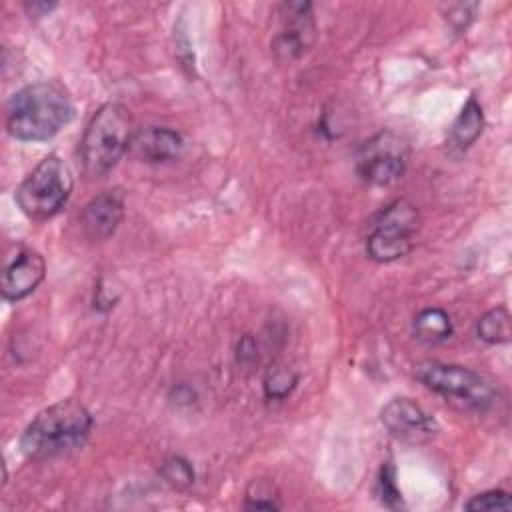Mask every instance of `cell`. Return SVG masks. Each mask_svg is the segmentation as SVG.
<instances>
[{
  "label": "cell",
  "mask_w": 512,
  "mask_h": 512,
  "mask_svg": "<svg viewBox=\"0 0 512 512\" xmlns=\"http://www.w3.org/2000/svg\"><path fill=\"white\" fill-rule=\"evenodd\" d=\"M74 114L68 90L56 80L34 82L14 92L6 104V130L22 142L56 136Z\"/></svg>",
  "instance_id": "1"
},
{
  "label": "cell",
  "mask_w": 512,
  "mask_h": 512,
  "mask_svg": "<svg viewBox=\"0 0 512 512\" xmlns=\"http://www.w3.org/2000/svg\"><path fill=\"white\" fill-rule=\"evenodd\" d=\"M94 426L92 414L78 400H60L40 410L26 426L20 448L26 458L46 460L80 448Z\"/></svg>",
  "instance_id": "2"
},
{
  "label": "cell",
  "mask_w": 512,
  "mask_h": 512,
  "mask_svg": "<svg viewBox=\"0 0 512 512\" xmlns=\"http://www.w3.org/2000/svg\"><path fill=\"white\" fill-rule=\"evenodd\" d=\"M130 138L128 108L118 102L100 106L90 118L80 144L84 172L92 178L108 174L128 150Z\"/></svg>",
  "instance_id": "3"
},
{
  "label": "cell",
  "mask_w": 512,
  "mask_h": 512,
  "mask_svg": "<svg viewBox=\"0 0 512 512\" xmlns=\"http://www.w3.org/2000/svg\"><path fill=\"white\" fill-rule=\"evenodd\" d=\"M414 376L428 390L458 408L484 412L496 402V388L492 382L466 366L428 360L414 366Z\"/></svg>",
  "instance_id": "4"
},
{
  "label": "cell",
  "mask_w": 512,
  "mask_h": 512,
  "mask_svg": "<svg viewBox=\"0 0 512 512\" xmlns=\"http://www.w3.org/2000/svg\"><path fill=\"white\" fill-rule=\"evenodd\" d=\"M72 186L74 180L68 164L60 156L50 154L24 178L14 198L18 208L30 220L44 222L64 208L72 194Z\"/></svg>",
  "instance_id": "5"
},
{
  "label": "cell",
  "mask_w": 512,
  "mask_h": 512,
  "mask_svg": "<svg viewBox=\"0 0 512 512\" xmlns=\"http://www.w3.org/2000/svg\"><path fill=\"white\" fill-rule=\"evenodd\" d=\"M420 228L418 208L398 198L376 216L372 232L366 240V252L376 262H394L414 248V238Z\"/></svg>",
  "instance_id": "6"
},
{
  "label": "cell",
  "mask_w": 512,
  "mask_h": 512,
  "mask_svg": "<svg viewBox=\"0 0 512 512\" xmlns=\"http://www.w3.org/2000/svg\"><path fill=\"white\" fill-rule=\"evenodd\" d=\"M408 144L390 130L368 138L356 152L358 176L374 186H390L402 178L408 164Z\"/></svg>",
  "instance_id": "7"
},
{
  "label": "cell",
  "mask_w": 512,
  "mask_h": 512,
  "mask_svg": "<svg viewBox=\"0 0 512 512\" xmlns=\"http://www.w3.org/2000/svg\"><path fill=\"white\" fill-rule=\"evenodd\" d=\"M388 434L404 444H426L438 434L436 418L410 398H392L380 410Z\"/></svg>",
  "instance_id": "8"
},
{
  "label": "cell",
  "mask_w": 512,
  "mask_h": 512,
  "mask_svg": "<svg viewBox=\"0 0 512 512\" xmlns=\"http://www.w3.org/2000/svg\"><path fill=\"white\" fill-rule=\"evenodd\" d=\"M316 38V24L310 2H286L280 6V30L272 40L278 60L300 58Z\"/></svg>",
  "instance_id": "9"
},
{
  "label": "cell",
  "mask_w": 512,
  "mask_h": 512,
  "mask_svg": "<svg viewBox=\"0 0 512 512\" xmlns=\"http://www.w3.org/2000/svg\"><path fill=\"white\" fill-rule=\"evenodd\" d=\"M46 262L34 250H18L2 272V298L6 302H18L32 294L44 280Z\"/></svg>",
  "instance_id": "10"
},
{
  "label": "cell",
  "mask_w": 512,
  "mask_h": 512,
  "mask_svg": "<svg viewBox=\"0 0 512 512\" xmlns=\"http://www.w3.org/2000/svg\"><path fill=\"white\" fill-rule=\"evenodd\" d=\"M124 218V192L120 188L104 190L82 210L80 224L90 240L110 238Z\"/></svg>",
  "instance_id": "11"
},
{
  "label": "cell",
  "mask_w": 512,
  "mask_h": 512,
  "mask_svg": "<svg viewBox=\"0 0 512 512\" xmlns=\"http://www.w3.org/2000/svg\"><path fill=\"white\" fill-rule=\"evenodd\" d=\"M184 148L182 136L166 126H148L132 134L128 152L146 164H160L180 156Z\"/></svg>",
  "instance_id": "12"
},
{
  "label": "cell",
  "mask_w": 512,
  "mask_h": 512,
  "mask_svg": "<svg viewBox=\"0 0 512 512\" xmlns=\"http://www.w3.org/2000/svg\"><path fill=\"white\" fill-rule=\"evenodd\" d=\"M482 128H484L482 106L474 96H470L452 124V142L458 148H468L478 140V136L482 134Z\"/></svg>",
  "instance_id": "13"
},
{
  "label": "cell",
  "mask_w": 512,
  "mask_h": 512,
  "mask_svg": "<svg viewBox=\"0 0 512 512\" xmlns=\"http://www.w3.org/2000/svg\"><path fill=\"white\" fill-rule=\"evenodd\" d=\"M452 320L442 308H426L414 318V334L420 342L438 344L452 336Z\"/></svg>",
  "instance_id": "14"
},
{
  "label": "cell",
  "mask_w": 512,
  "mask_h": 512,
  "mask_svg": "<svg viewBox=\"0 0 512 512\" xmlns=\"http://www.w3.org/2000/svg\"><path fill=\"white\" fill-rule=\"evenodd\" d=\"M476 334L480 340L488 344H504L512 336V326H510V312L504 306L492 308L486 314L480 316Z\"/></svg>",
  "instance_id": "15"
},
{
  "label": "cell",
  "mask_w": 512,
  "mask_h": 512,
  "mask_svg": "<svg viewBox=\"0 0 512 512\" xmlns=\"http://www.w3.org/2000/svg\"><path fill=\"white\" fill-rule=\"evenodd\" d=\"M298 384V374L286 364H272L264 374V394L270 400H284Z\"/></svg>",
  "instance_id": "16"
},
{
  "label": "cell",
  "mask_w": 512,
  "mask_h": 512,
  "mask_svg": "<svg viewBox=\"0 0 512 512\" xmlns=\"http://www.w3.org/2000/svg\"><path fill=\"white\" fill-rule=\"evenodd\" d=\"M160 474L170 486L180 488V490L194 484L192 464L186 458L178 456V454H172V456L164 458V462L160 464Z\"/></svg>",
  "instance_id": "17"
},
{
  "label": "cell",
  "mask_w": 512,
  "mask_h": 512,
  "mask_svg": "<svg viewBox=\"0 0 512 512\" xmlns=\"http://www.w3.org/2000/svg\"><path fill=\"white\" fill-rule=\"evenodd\" d=\"M378 496L388 508H402V494L396 484V472L390 464H384L378 474Z\"/></svg>",
  "instance_id": "18"
},
{
  "label": "cell",
  "mask_w": 512,
  "mask_h": 512,
  "mask_svg": "<svg viewBox=\"0 0 512 512\" xmlns=\"http://www.w3.org/2000/svg\"><path fill=\"white\" fill-rule=\"evenodd\" d=\"M466 510L472 512H480V510H510L512 508V500L510 494L504 490H488L482 494L472 496L466 504Z\"/></svg>",
  "instance_id": "19"
},
{
  "label": "cell",
  "mask_w": 512,
  "mask_h": 512,
  "mask_svg": "<svg viewBox=\"0 0 512 512\" xmlns=\"http://www.w3.org/2000/svg\"><path fill=\"white\" fill-rule=\"evenodd\" d=\"M478 10L476 2H456V4H448L446 8V20L452 24V28L456 32H462L468 28V24L474 20Z\"/></svg>",
  "instance_id": "20"
},
{
  "label": "cell",
  "mask_w": 512,
  "mask_h": 512,
  "mask_svg": "<svg viewBox=\"0 0 512 512\" xmlns=\"http://www.w3.org/2000/svg\"><path fill=\"white\" fill-rule=\"evenodd\" d=\"M254 488H256V494H252L248 490L246 508H250V510H278L280 508V504L274 500L270 490H262V484H254Z\"/></svg>",
  "instance_id": "21"
},
{
  "label": "cell",
  "mask_w": 512,
  "mask_h": 512,
  "mask_svg": "<svg viewBox=\"0 0 512 512\" xmlns=\"http://www.w3.org/2000/svg\"><path fill=\"white\" fill-rule=\"evenodd\" d=\"M256 360V344L252 336H244L238 342V362L240 364H252Z\"/></svg>",
  "instance_id": "22"
},
{
  "label": "cell",
  "mask_w": 512,
  "mask_h": 512,
  "mask_svg": "<svg viewBox=\"0 0 512 512\" xmlns=\"http://www.w3.org/2000/svg\"><path fill=\"white\" fill-rule=\"evenodd\" d=\"M56 8V2H42V0H34V2H26L24 10L30 18H42L48 16L52 10Z\"/></svg>",
  "instance_id": "23"
}]
</instances>
